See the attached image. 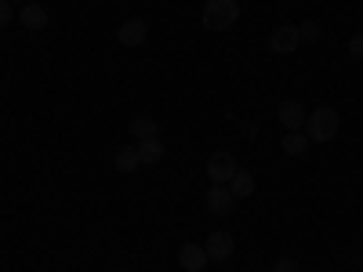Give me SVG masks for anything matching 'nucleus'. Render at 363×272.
I'll use <instances>...</instances> for the list:
<instances>
[{"mask_svg":"<svg viewBox=\"0 0 363 272\" xmlns=\"http://www.w3.org/2000/svg\"><path fill=\"white\" fill-rule=\"evenodd\" d=\"M116 167L124 171V174L138 171V167H142V160H138V149H135V145H124V149H120V153H116Z\"/></svg>","mask_w":363,"mask_h":272,"instance_id":"2eb2a0df","label":"nucleus"},{"mask_svg":"<svg viewBox=\"0 0 363 272\" xmlns=\"http://www.w3.org/2000/svg\"><path fill=\"white\" fill-rule=\"evenodd\" d=\"M349 55H352V58H363V33H356V37L349 40Z\"/></svg>","mask_w":363,"mask_h":272,"instance_id":"6ab92c4d","label":"nucleus"},{"mask_svg":"<svg viewBox=\"0 0 363 272\" xmlns=\"http://www.w3.org/2000/svg\"><path fill=\"white\" fill-rule=\"evenodd\" d=\"M207 251L200 247V244H182V251H178V265L186 268V272H203L207 268Z\"/></svg>","mask_w":363,"mask_h":272,"instance_id":"6e6552de","label":"nucleus"},{"mask_svg":"<svg viewBox=\"0 0 363 272\" xmlns=\"http://www.w3.org/2000/svg\"><path fill=\"white\" fill-rule=\"evenodd\" d=\"M298 37H301V44H316L320 40V26L316 22H301L298 26Z\"/></svg>","mask_w":363,"mask_h":272,"instance_id":"dca6fc26","label":"nucleus"},{"mask_svg":"<svg viewBox=\"0 0 363 272\" xmlns=\"http://www.w3.org/2000/svg\"><path fill=\"white\" fill-rule=\"evenodd\" d=\"M11 4H22L26 8V4H33V0H11Z\"/></svg>","mask_w":363,"mask_h":272,"instance_id":"412c9836","label":"nucleus"},{"mask_svg":"<svg viewBox=\"0 0 363 272\" xmlns=\"http://www.w3.org/2000/svg\"><path fill=\"white\" fill-rule=\"evenodd\" d=\"M342 131V120H338V109H330V106H320L306 116V135L309 142H335Z\"/></svg>","mask_w":363,"mask_h":272,"instance_id":"f257e3e1","label":"nucleus"},{"mask_svg":"<svg viewBox=\"0 0 363 272\" xmlns=\"http://www.w3.org/2000/svg\"><path fill=\"white\" fill-rule=\"evenodd\" d=\"M236 171H240V167H236L233 153H225V149L211 153V160H207V178H211V186H229Z\"/></svg>","mask_w":363,"mask_h":272,"instance_id":"7ed1b4c3","label":"nucleus"},{"mask_svg":"<svg viewBox=\"0 0 363 272\" xmlns=\"http://www.w3.org/2000/svg\"><path fill=\"white\" fill-rule=\"evenodd\" d=\"M233 203H236V196L229 193V186H211V193H207V210L215 218H225L229 210H233Z\"/></svg>","mask_w":363,"mask_h":272,"instance_id":"0eeeda50","label":"nucleus"},{"mask_svg":"<svg viewBox=\"0 0 363 272\" xmlns=\"http://www.w3.org/2000/svg\"><path fill=\"white\" fill-rule=\"evenodd\" d=\"M203 251H207V258H211V261H229V258H233V251H236V239H233V232L218 229V232H211V236H207Z\"/></svg>","mask_w":363,"mask_h":272,"instance_id":"20e7f679","label":"nucleus"},{"mask_svg":"<svg viewBox=\"0 0 363 272\" xmlns=\"http://www.w3.org/2000/svg\"><path fill=\"white\" fill-rule=\"evenodd\" d=\"M240 131H244V135H247V138H251V135H255V131H258V124H251V120H244V124H240Z\"/></svg>","mask_w":363,"mask_h":272,"instance_id":"aec40b11","label":"nucleus"},{"mask_svg":"<svg viewBox=\"0 0 363 272\" xmlns=\"http://www.w3.org/2000/svg\"><path fill=\"white\" fill-rule=\"evenodd\" d=\"M236 18H240L236 0H207L203 4V26L211 29V33H225Z\"/></svg>","mask_w":363,"mask_h":272,"instance_id":"f03ea898","label":"nucleus"},{"mask_svg":"<svg viewBox=\"0 0 363 272\" xmlns=\"http://www.w3.org/2000/svg\"><path fill=\"white\" fill-rule=\"evenodd\" d=\"M298 44H301L298 26H277V29L269 33V51H277V55H294Z\"/></svg>","mask_w":363,"mask_h":272,"instance_id":"39448f33","label":"nucleus"},{"mask_svg":"<svg viewBox=\"0 0 363 272\" xmlns=\"http://www.w3.org/2000/svg\"><path fill=\"white\" fill-rule=\"evenodd\" d=\"M120 272H128V268H120Z\"/></svg>","mask_w":363,"mask_h":272,"instance_id":"4be33fe9","label":"nucleus"},{"mask_svg":"<svg viewBox=\"0 0 363 272\" xmlns=\"http://www.w3.org/2000/svg\"><path fill=\"white\" fill-rule=\"evenodd\" d=\"M22 26H26V29H44V26H48V8L26 4V8H22Z\"/></svg>","mask_w":363,"mask_h":272,"instance_id":"4468645a","label":"nucleus"},{"mask_svg":"<svg viewBox=\"0 0 363 272\" xmlns=\"http://www.w3.org/2000/svg\"><path fill=\"white\" fill-rule=\"evenodd\" d=\"M8 22H15V8H11V0H0V29Z\"/></svg>","mask_w":363,"mask_h":272,"instance_id":"f3484780","label":"nucleus"},{"mask_svg":"<svg viewBox=\"0 0 363 272\" xmlns=\"http://www.w3.org/2000/svg\"><path fill=\"white\" fill-rule=\"evenodd\" d=\"M128 135H131L135 142H145V138H157L160 128H157V120H153V116H135L131 124H128Z\"/></svg>","mask_w":363,"mask_h":272,"instance_id":"9b49d317","label":"nucleus"},{"mask_svg":"<svg viewBox=\"0 0 363 272\" xmlns=\"http://www.w3.org/2000/svg\"><path fill=\"white\" fill-rule=\"evenodd\" d=\"M272 272H298V258H280L272 265Z\"/></svg>","mask_w":363,"mask_h":272,"instance_id":"a211bd4d","label":"nucleus"},{"mask_svg":"<svg viewBox=\"0 0 363 272\" xmlns=\"http://www.w3.org/2000/svg\"><path fill=\"white\" fill-rule=\"evenodd\" d=\"M306 149H309V135L306 131H287L284 135V153L287 157H301Z\"/></svg>","mask_w":363,"mask_h":272,"instance_id":"ddd939ff","label":"nucleus"},{"mask_svg":"<svg viewBox=\"0 0 363 272\" xmlns=\"http://www.w3.org/2000/svg\"><path fill=\"white\" fill-rule=\"evenodd\" d=\"M229 193H233L236 200H247V196H255V174H247V171H236V174H233V181H229Z\"/></svg>","mask_w":363,"mask_h":272,"instance_id":"f8f14e48","label":"nucleus"},{"mask_svg":"<svg viewBox=\"0 0 363 272\" xmlns=\"http://www.w3.org/2000/svg\"><path fill=\"white\" fill-rule=\"evenodd\" d=\"M135 149H138L142 167H153V164H160V160H164V142H160V138H145V142H138Z\"/></svg>","mask_w":363,"mask_h":272,"instance_id":"9d476101","label":"nucleus"},{"mask_svg":"<svg viewBox=\"0 0 363 272\" xmlns=\"http://www.w3.org/2000/svg\"><path fill=\"white\" fill-rule=\"evenodd\" d=\"M116 37H120V44H124V47H138L149 37V26H145V18H128L124 26H120Z\"/></svg>","mask_w":363,"mask_h":272,"instance_id":"1a4fd4ad","label":"nucleus"},{"mask_svg":"<svg viewBox=\"0 0 363 272\" xmlns=\"http://www.w3.org/2000/svg\"><path fill=\"white\" fill-rule=\"evenodd\" d=\"M277 116H280V124L287 128V131H306V106L301 102H294V98H287V102H280V109H277Z\"/></svg>","mask_w":363,"mask_h":272,"instance_id":"423d86ee","label":"nucleus"}]
</instances>
